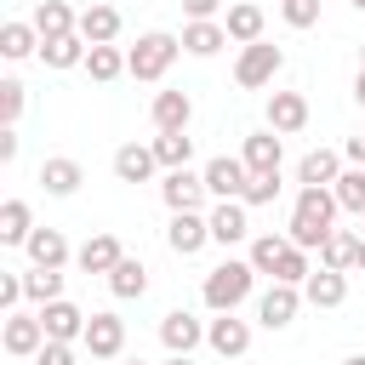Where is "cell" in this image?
<instances>
[{
	"label": "cell",
	"instance_id": "obj_37",
	"mask_svg": "<svg viewBox=\"0 0 365 365\" xmlns=\"http://www.w3.org/2000/svg\"><path fill=\"white\" fill-rule=\"evenodd\" d=\"M23 291H29V302H57L63 297V274L57 268H29L23 274Z\"/></svg>",
	"mask_w": 365,
	"mask_h": 365
},
{
	"label": "cell",
	"instance_id": "obj_9",
	"mask_svg": "<svg viewBox=\"0 0 365 365\" xmlns=\"http://www.w3.org/2000/svg\"><path fill=\"white\" fill-rule=\"evenodd\" d=\"M251 205L245 200H217L211 211H205V222H211V240L217 245H240L245 234H251V217H245Z\"/></svg>",
	"mask_w": 365,
	"mask_h": 365
},
{
	"label": "cell",
	"instance_id": "obj_45",
	"mask_svg": "<svg viewBox=\"0 0 365 365\" xmlns=\"http://www.w3.org/2000/svg\"><path fill=\"white\" fill-rule=\"evenodd\" d=\"M217 6H222V0H182L188 17H217Z\"/></svg>",
	"mask_w": 365,
	"mask_h": 365
},
{
	"label": "cell",
	"instance_id": "obj_13",
	"mask_svg": "<svg viewBox=\"0 0 365 365\" xmlns=\"http://www.w3.org/2000/svg\"><path fill=\"white\" fill-rule=\"evenodd\" d=\"M160 342H165V354H194V348L205 342V325H200L188 308H171V314L160 319Z\"/></svg>",
	"mask_w": 365,
	"mask_h": 365
},
{
	"label": "cell",
	"instance_id": "obj_21",
	"mask_svg": "<svg viewBox=\"0 0 365 365\" xmlns=\"http://www.w3.org/2000/svg\"><path fill=\"white\" fill-rule=\"evenodd\" d=\"M86 182V171H80V160H68V154H51V160H40V188L46 194H57V200H68L74 188Z\"/></svg>",
	"mask_w": 365,
	"mask_h": 365
},
{
	"label": "cell",
	"instance_id": "obj_54",
	"mask_svg": "<svg viewBox=\"0 0 365 365\" xmlns=\"http://www.w3.org/2000/svg\"><path fill=\"white\" fill-rule=\"evenodd\" d=\"M359 228H365V217H359Z\"/></svg>",
	"mask_w": 365,
	"mask_h": 365
},
{
	"label": "cell",
	"instance_id": "obj_11",
	"mask_svg": "<svg viewBox=\"0 0 365 365\" xmlns=\"http://www.w3.org/2000/svg\"><path fill=\"white\" fill-rule=\"evenodd\" d=\"M205 348L222 354V359H245V348H251V325L234 319V314H217V319L205 325Z\"/></svg>",
	"mask_w": 365,
	"mask_h": 365
},
{
	"label": "cell",
	"instance_id": "obj_18",
	"mask_svg": "<svg viewBox=\"0 0 365 365\" xmlns=\"http://www.w3.org/2000/svg\"><path fill=\"white\" fill-rule=\"evenodd\" d=\"M240 160L251 165V177H257V171H279V160H285L279 131H274V125H268V131H251V137H245V148H240Z\"/></svg>",
	"mask_w": 365,
	"mask_h": 365
},
{
	"label": "cell",
	"instance_id": "obj_16",
	"mask_svg": "<svg viewBox=\"0 0 365 365\" xmlns=\"http://www.w3.org/2000/svg\"><path fill=\"white\" fill-rule=\"evenodd\" d=\"M268 125L279 137H297L308 125V97L302 91H268Z\"/></svg>",
	"mask_w": 365,
	"mask_h": 365
},
{
	"label": "cell",
	"instance_id": "obj_32",
	"mask_svg": "<svg viewBox=\"0 0 365 365\" xmlns=\"http://www.w3.org/2000/svg\"><path fill=\"white\" fill-rule=\"evenodd\" d=\"M108 291H114L120 302H131V297H143V291H148V268H143L137 257H120V268L108 274Z\"/></svg>",
	"mask_w": 365,
	"mask_h": 365
},
{
	"label": "cell",
	"instance_id": "obj_25",
	"mask_svg": "<svg viewBox=\"0 0 365 365\" xmlns=\"http://www.w3.org/2000/svg\"><path fill=\"white\" fill-rule=\"evenodd\" d=\"M80 34H86V46H114V40H120V11L103 6V0H91V6L80 11Z\"/></svg>",
	"mask_w": 365,
	"mask_h": 365
},
{
	"label": "cell",
	"instance_id": "obj_27",
	"mask_svg": "<svg viewBox=\"0 0 365 365\" xmlns=\"http://www.w3.org/2000/svg\"><path fill=\"white\" fill-rule=\"evenodd\" d=\"M262 6H251V0H234L228 6V17H222V29H228V40L234 46H251V40H262Z\"/></svg>",
	"mask_w": 365,
	"mask_h": 365
},
{
	"label": "cell",
	"instance_id": "obj_42",
	"mask_svg": "<svg viewBox=\"0 0 365 365\" xmlns=\"http://www.w3.org/2000/svg\"><path fill=\"white\" fill-rule=\"evenodd\" d=\"M34 365H80V359H74V342H57V336H46V348L34 354Z\"/></svg>",
	"mask_w": 365,
	"mask_h": 365
},
{
	"label": "cell",
	"instance_id": "obj_30",
	"mask_svg": "<svg viewBox=\"0 0 365 365\" xmlns=\"http://www.w3.org/2000/svg\"><path fill=\"white\" fill-rule=\"evenodd\" d=\"M359 262V234H348V228H331L325 234V245H319V268H336V274H348Z\"/></svg>",
	"mask_w": 365,
	"mask_h": 365
},
{
	"label": "cell",
	"instance_id": "obj_23",
	"mask_svg": "<svg viewBox=\"0 0 365 365\" xmlns=\"http://www.w3.org/2000/svg\"><path fill=\"white\" fill-rule=\"evenodd\" d=\"M120 257H125V251H120V240H114V234H91V240L74 251V262H80L86 274H103V279L120 268Z\"/></svg>",
	"mask_w": 365,
	"mask_h": 365
},
{
	"label": "cell",
	"instance_id": "obj_46",
	"mask_svg": "<svg viewBox=\"0 0 365 365\" xmlns=\"http://www.w3.org/2000/svg\"><path fill=\"white\" fill-rule=\"evenodd\" d=\"M342 154H348V165H365V137H348Z\"/></svg>",
	"mask_w": 365,
	"mask_h": 365
},
{
	"label": "cell",
	"instance_id": "obj_10",
	"mask_svg": "<svg viewBox=\"0 0 365 365\" xmlns=\"http://www.w3.org/2000/svg\"><path fill=\"white\" fill-rule=\"evenodd\" d=\"M0 342H6V354H11V359L40 354V348H46V325H40V314H23V308H17V314H6V336H0Z\"/></svg>",
	"mask_w": 365,
	"mask_h": 365
},
{
	"label": "cell",
	"instance_id": "obj_19",
	"mask_svg": "<svg viewBox=\"0 0 365 365\" xmlns=\"http://www.w3.org/2000/svg\"><path fill=\"white\" fill-rule=\"evenodd\" d=\"M154 165H160V160H154V143H120V148H114V177H120V182H148Z\"/></svg>",
	"mask_w": 365,
	"mask_h": 365
},
{
	"label": "cell",
	"instance_id": "obj_47",
	"mask_svg": "<svg viewBox=\"0 0 365 365\" xmlns=\"http://www.w3.org/2000/svg\"><path fill=\"white\" fill-rule=\"evenodd\" d=\"M354 103H359V108H365V68H359V74H354Z\"/></svg>",
	"mask_w": 365,
	"mask_h": 365
},
{
	"label": "cell",
	"instance_id": "obj_29",
	"mask_svg": "<svg viewBox=\"0 0 365 365\" xmlns=\"http://www.w3.org/2000/svg\"><path fill=\"white\" fill-rule=\"evenodd\" d=\"M34 51H40V29H34V23H17V17L0 23V57H6V63H23V57H34Z\"/></svg>",
	"mask_w": 365,
	"mask_h": 365
},
{
	"label": "cell",
	"instance_id": "obj_20",
	"mask_svg": "<svg viewBox=\"0 0 365 365\" xmlns=\"http://www.w3.org/2000/svg\"><path fill=\"white\" fill-rule=\"evenodd\" d=\"M336 177H342V154L336 148H308L302 165H297V182L302 188H331Z\"/></svg>",
	"mask_w": 365,
	"mask_h": 365
},
{
	"label": "cell",
	"instance_id": "obj_43",
	"mask_svg": "<svg viewBox=\"0 0 365 365\" xmlns=\"http://www.w3.org/2000/svg\"><path fill=\"white\" fill-rule=\"evenodd\" d=\"M29 291H23V274H0V308L6 314H17V302H23Z\"/></svg>",
	"mask_w": 365,
	"mask_h": 365
},
{
	"label": "cell",
	"instance_id": "obj_14",
	"mask_svg": "<svg viewBox=\"0 0 365 365\" xmlns=\"http://www.w3.org/2000/svg\"><path fill=\"white\" fill-rule=\"evenodd\" d=\"M177 40H182V51H188V57H217V51L228 46V29H222L217 17H188Z\"/></svg>",
	"mask_w": 365,
	"mask_h": 365
},
{
	"label": "cell",
	"instance_id": "obj_53",
	"mask_svg": "<svg viewBox=\"0 0 365 365\" xmlns=\"http://www.w3.org/2000/svg\"><path fill=\"white\" fill-rule=\"evenodd\" d=\"M125 365H143V359H125Z\"/></svg>",
	"mask_w": 365,
	"mask_h": 365
},
{
	"label": "cell",
	"instance_id": "obj_40",
	"mask_svg": "<svg viewBox=\"0 0 365 365\" xmlns=\"http://www.w3.org/2000/svg\"><path fill=\"white\" fill-rule=\"evenodd\" d=\"M0 120H6V125L23 120V80H11V74L0 80Z\"/></svg>",
	"mask_w": 365,
	"mask_h": 365
},
{
	"label": "cell",
	"instance_id": "obj_17",
	"mask_svg": "<svg viewBox=\"0 0 365 365\" xmlns=\"http://www.w3.org/2000/svg\"><path fill=\"white\" fill-rule=\"evenodd\" d=\"M211 240V222L200 217V211H171V228H165V245L177 251V257H194L200 245Z\"/></svg>",
	"mask_w": 365,
	"mask_h": 365
},
{
	"label": "cell",
	"instance_id": "obj_36",
	"mask_svg": "<svg viewBox=\"0 0 365 365\" xmlns=\"http://www.w3.org/2000/svg\"><path fill=\"white\" fill-rule=\"evenodd\" d=\"M285 245H291L285 234H257V240H251V268L274 279V268H279V257H285Z\"/></svg>",
	"mask_w": 365,
	"mask_h": 365
},
{
	"label": "cell",
	"instance_id": "obj_38",
	"mask_svg": "<svg viewBox=\"0 0 365 365\" xmlns=\"http://www.w3.org/2000/svg\"><path fill=\"white\" fill-rule=\"evenodd\" d=\"M240 200H245V205H274V200H279V171H257Z\"/></svg>",
	"mask_w": 365,
	"mask_h": 365
},
{
	"label": "cell",
	"instance_id": "obj_31",
	"mask_svg": "<svg viewBox=\"0 0 365 365\" xmlns=\"http://www.w3.org/2000/svg\"><path fill=\"white\" fill-rule=\"evenodd\" d=\"M29 234H34L29 200H6L0 205V245H29Z\"/></svg>",
	"mask_w": 365,
	"mask_h": 365
},
{
	"label": "cell",
	"instance_id": "obj_49",
	"mask_svg": "<svg viewBox=\"0 0 365 365\" xmlns=\"http://www.w3.org/2000/svg\"><path fill=\"white\" fill-rule=\"evenodd\" d=\"M354 268H359V274H365V234H359V262H354Z\"/></svg>",
	"mask_w": 365,
	"mask_h": 365
},
{
	"label": "cell",
	"instance_id": "obj_41",
	"mask_svg": "<svg viewBox=\"0 0 365 365\" xmlns=\"http://www.w3.org/2000/svg\"><path fill=\"white\" fill-rule=\"evenodd\" d=\"M279 17L291 29H314L319 23V0H279Z\"/></svg>",
	"mask_w": 365,
	"mask_h": 365
},
{
	"label": "cell",
	"instance_id": "obj_5",
	"mask_svg": "<svg viewBox=\"0 0 365 365\" xmlns=\"http://www.w3.org/2000/svg\"><path fill=\"white\" fill-rule=\"evenodd\" d=\"M205 171H188V165H177V171H165V182H160V200H165V211H200L205 205Z\"/></svg>",
	"mask_w": 365,
	"mask_h": 365
},
{
	"label": "cell",
	"instance_id": "obj_6",
	"mask_svg": "<svg viewBox=\"0 0 365 365\" xmlns=\"http://www.w3.org/2000/svg\"><path fill=\"white\" fill-rule=\"evenodd\" d=\"M308 297H302V285H285V279H274L262 297H257V319L268 325V331H285L291 319H297V308H302Z\"/></svg>",
	"mask_w": 365,
	"mask_h": 365
},
{
	"label": "cell",
	"instance_id": "obj_24",
	"mask_svg": "<svg viewBox=\"0 0 365 365\" xmlns=\"http://www.w3.org/2000/svg\"><path fill=\"white\" fill-rule=\"evenodd\" d=\"M302 297H308L314 308H342V302H348V274H336V268H314V274L302 279Z\"/></svg>",
	"mask_w": 365,
	"mask_h": 365
},
{
	"label": "cell",
	"instance_id": "obj_34",
	"mask_svg": "<svg viewBox=\"0 0 365 365\" xmlns=\"http://www.w3.org/2000/svg\"><path fill=\"white\" fill-rule=\"evenodd\" d=\"M154 160H160L165 171L188 165V160H194V137H188V131H160V137H154Z\"/></svg>",
	"mask_w": 365,
	"mask_h": 365
},
{
	"label": "cell",
	"instance_id": "obj_12",
	"mask_svg": "<svg viewBox=\"0 0 365 365\" xmlns=\"http://www.w3.org/2000/svg\"><path fill=\"white\" fill-rule=\"evenodd\" d=\"M86 319H91V314H80L68 297L40 302V325H46V336H57V342H80V336H86Z\"/></svg>",
	"mask_w": 365,
	"mask_h": 365
},
{
	"label": "cell",
	"instance_id": "obj_35",
	"mask_svg": "<svg viewBox=\"0 0 365 365\" xmlns=\"http://www.w3.org/2000/svg\"><path fill=\"white\" fill-rule=\"evenodd\" d=\"M331 194H336V205H342V211L365 217V165H348V171L331 182Z\"/></svg>",
	"mask_w": 365,
	"mask_h": 365
},
{
	"label": "cell",
	"instance_id": "obj_8",
	"mask_svg": "<svg viewBox=\"0 0 365 365\" xmlns=\"http://www.w3.org/2000/svg\"><path fill=\"white\" fill-rule=\"evenodd\" d=\"M80 342H86L91 359H120V348H125V319H120V314H91Z\"/></svg>",
	"mask_w": 365,
	"mask_h": 365
},
{
	"label": "cell",
	"instance_id": "obj_28",
	"mask_svg": "<svg viewBox=\"0 0 365 365\" xmlns=\"http://www.w3.org/2000/svg\"><path fill=\"white\" fill-rule=\"evenodd\" d=\"M29 23L40 29V40H57V34H74V29H80V11H68L63 0H40Z\"/></svg>",
	"mask_w": 365,
	"mask_h": 365
},
{
	"label": "cell",
	"instance_id": "obj_4",
	"mask_svg": "<svg viewBox=\"0 0 365 365\" xmlns=\"http://www.w3.org/2000/svg\"><path fill=\"white\" fill-rule=\"evenodd\" d=\"M279 68H285V51H279L274 40H251V46L240 51V63H234V86L257 91V86H268Z\"/></svg>",
	"mask_w": 365,
	"mask_h": 365
},
{
	"label": "cell",
	"instance_id": "obj_48",
	"mask_svg": "<svg viewBox=\"0 0 365 365\" xmlns=\"http://www.w3.org/2000/svg\"><path fill=\"white\" fill-rule=\"evenodd\" d=\"M165 365H194V354H171V359H165Z\"/></svg>",
	"mask_w": 365,
	"mask_h": 365
},
{
	"label": "cell",
	"instance_id": "obj_51",
	"mask_svg": "<svg viewBox=\"0 0 365 365\" xmlns=\"http://www.w3.org/2000/svg\"><path fill=\"white\" fill-rule=\"evenodd\" d=\"M348 6H354V11H365V0H348Z\"/></svg>",
	"mask_w": 365,
	"mask_h": 365
},
{
	"label": "cell",
	"instance_id": "obj_44",
	"mask_svg": "<svg viewBox=\"0 0 365 365\" xmlns=\"http://www.w3.org/2000/svg\"><path fill=\"white\" fill-rule=\"evenodd\" d=\"M17 148H23V137H17V125H6V131H0V165H11Z\"/></svg>",
	"mask_w": 365,
	"mask_h": 365
},
{
	"label": "cell",
	"instance_id": "obj_1",
	"mask_svg": "<svg viewBox=\"0 0 365 365\" xmlns=\"http://www.w3.org/2000/svg\"><path fill=\"white\" fill-rule=\"evenodd\" d=\"M336 194L331 188H297V205H291V222H285V240L302 245V251H319L325 234L336 228Z\"/></svg>",
	"mask_w": 365,
	"mask_h": 365
},
{
	"label": "cell",
	"instance_id": "obj_52",
	"mask_svg": "<svg viewBox=\"0 0 365 365\" xmlns=\"http://www.w3.org/2000/svg\"><path fill=\"white\" fill-rule=\"evenodd\" d=\"M359 68H365V51H359Z\"/></svg>",
	"mask_w": 365,
	"mask_h": 365
},
{
	"label": "cell",
	"instance_id": "obj_22",
	"mask_svg": "<svg viewBox=\"0 0 365 365\" xmlns=\"http://www.w3.org/2000/svg\"><path fill=\"white\" fill-rule=\"evenodd\" d=\"M29 268H63L74 251H68V240H63V228H34L29 234Z\"/></svg>",
	"mask_w": 365,
	"mask_h": 365
},
{
	"label": "cell",
	"instance_id": "obj_50",
	"mask_svg": "<svg viewBox=\"0 0 365 365\" xmlns=\"http://www.w3.org/2000/svg\"><path fill=\"white\" fill-rule=\"evenodd\" d=\"M342 365H365V354H348V359H342Z\"/></svg>",
	"mask_w": 365,
	"mask_h": 365
},
{
	"label": "cell",
	"instance_id": "obj_7",
	"mask_svg": "<svg viewBox=\"0 0 365 365\" xmlns=\"http://www.w3.org/2000/svg\"><path fill=\"white\" fill-rule=\"evenodd\" d=\"M245 182H251V165H245L240 154H217V160H205V188H211L217 200H240Z\"/></svg>",
	"mask_w": 365,
	"mask_h": 365
},
{
	"label": "cell",
	"instance_id": "obj_2",
	"mask_svg": "<svg viewBox=\"0 0 365 365\" xmlns=\"http://www.w3.org/2000/svg\"><path fill=\"white\" fill-rule=\"evenodd\" d=\"M251 285H257V268H251V257H245V262H240V257H228V262H217V268L205 274L200 297H205V308H211V314H234V308L251 297Z\"/></svg>",
	"mask_w": 365,
	"mask_h": 365
},
{
	"label": "cell",
	"instance_id": "obj_33",
	"mask_svg": "<svg viewBox=\"0 0 365 365\" xmlns=\"http://www.w3.org/2000/svg\"><path fill=\"white\" fill-rule=\"evenodd\" d=\"M86 74H91L97 86L120 80V74H125V51H120V46H91V51H86Z\"/></svg>",
	"mask_w": 365,
	"mask_h": 365
},
{
	"label": "cell",
	"instance_id": "obj_3",
	"mask_svg": "<svg viewBox=\"0 0 365 365\" xmlns=\"http://www.w3.org/2000/svg\"><path fill=\"white\" fill-rule=\"evenodd\" d=\"M177 51H182L177 34L148 29V34H137V46L125 51V74H131V80H165V68L177 63Z\"/></svg>",
	"mask_w": 365,
	"mask_h": 365
},
{
	"label": "cell",
	"instance_id": "obj_39",
	"mask_svg": "<svg viewBox=\"0 0 365 365\" xmlns=\"http://www.w3.org/2000/svg\"><path fill=\"white\" fill-rule=\"evenodd\" d=\"M314 268H308V251L302 245H285V257H279V268H274V279H285V285H302Z\"/></svg>",
	"mask_w": 365,
	"mask_h": 365
},
{
	"label": "cell",
	"instance_id": "obj_26",
	"mask_svg": "<svg viewBox=\"0 0 365 365\" xmlns=\"http://www.w3.org/2000/svg\"><path fill=\"white\" fill-rule=\"evenodd\" d=\"M86 34L74 29V34H57V40H40V63L46 68H86Z\"/></svg>",
	"mask_w": 365,
	"mask_h": 365
},
{
	"label": "cell",
	"instance_id": "obj_15",
	"mask_svg": "<svg viewBox=\"0 0 365 365\" xmlns=\"http://www.w3.org/2000/svg\"><path fill=\"white\" fill-rule=\"evenodd\" d=\"M148 120H154V131H188V120H194V97H188V91H154Z\"/></svg>",
	"mask_w": 365,
	"mask_h": 365
}]
</instances>
